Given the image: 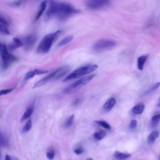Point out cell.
Masks as SVG:
<instances>
[{
  "label": "cell",
  "instance_id": "35",
  "mask_svg": "<svg viewBox=\"0 0 160 160\" xmlns=\"http://www.w3.org/2000/svg\"><path fill=\"white\" fill-rule=\"evenodd\" d=\"M74 153H75L76 154L79 155V154H81L83 153L84 149H83V148H76V149L74 150Z\"/></svg>",
  "mask_w": 160,
  "mask_h": 160
},
{
  "label": "cell",
  "instance_id": "15",
  "mask_svg": "<svg viewBox=\"0 0 160 160\" xmlns=\"http://www.w3.org/2000/svg\"><path fill=\"white\" fill-rule=\"evenodd\" d=\"M147 59H148V55H142L138 58V61H137L138 68L140 71H142L143 69L144 64H145Z\"/></svg>",
  "mask_w": 160,
  "mask_h": 160
},
{
  "label": "cell",
  "instance_id": "5",
  "mask_svg": "<svg viewBox=\"0 0 160 160\" xmlns=\"http://www.w3.org/2000/svg\"><path fill=\"white\" fill-rule=\"evenodd\" d=\"M94 76H95V74H90V75H87L86 76L82 77V78L79 79V80H77L76 81L73 82L72 84L67 87L64 89V92L65 93H71L80 89L86 84L89 83L94 78Z\"/></svg>",
  "mask_w": 160,
  "mask_h": 160
},
{
  "label": "cell",
  "instance_id": "13",
  "mask_svg": "<svg viewBox=\"0 0 160 160\" xmlns=\"http://www.w3.org/2000/svg\"><path fill=\"white\" fill-rule=\"evenodd\" d=\"M52 79V72H51L49 74L46 76L45 77L41 78V79H39L38 81H37L34 85V88H39L41 87L43 85H44L45 84H46L48 81H49L50 80Z\"/></svg>",
  "mask_w": 160,
  "mask_h": 160
},
{
  "label": "cell",
  "instance_id": "22",
  "mask_svg": "<svg viewBox=\"0 0 160 160\" xmlns=\"http://www.w3.org/2000/svg\"><path fill=\"white\" fill-rule=\"evenodd\" d=\"M72 39H73V36H66L64 38H63L62 40H61V41L59 42L58 45H59V46H64V45L67 44L68 43H69V42H71Z\"/></svg>",
  "mask_w": 160,
  "mask_h": 160
},
{
  "label": "cell",
  "instance_id": "10",
  "mask_svg": "<svg viewBox=\"0 0 160 160\" xmlns=\"http://www.w3.org/2000/svg\"><path fill=\"white\" fill-rule=\"evenodd\" d=\"M35 37L32 35H29L28 36L26 37H25L23 39V41H22L23 45L24 46V48L26 49H31L32 47L34 46V42H35Z\"/></svg>",
  "mask_w": 160,
  "mask_h": 160
},
{
  "label": "cell",
  "instance_id": "26",
  "mask_svg": "<svg viewBox=\"0 0 160 160\" xmlns=\"http://www.w3.org/2000/svg\"><path fill=\"white\" fill-rule=\"evenodd\" d=\"M0 34H5V35H8L10 34V32L6 26L0 24Z\"/></svg>",
  "mask_w": 160,
  "mask_h": 160
},
{
  "label": "cell",
  "instance_id": "4",
  "mask_svg": "<svg viewBox=\"0 0 160 160\" xmlns=\"http://www.w3.org/2000/svg\"><path fill=\"white\" fill-rule=\"evenodd\" d=\"M0 57L1 66L3 69L8 68L16 59L15 56L9 52L6 44L1 42H0Z\"/></svg>",
  "mask_w": 160,
  "mask_h": 160
},
{
  "label": "cell",
  "instance_id": "9",
  "mask_svg": "<svg viewBox=\"0 0 160 160\" xmlns=\"http://www.w3.org/2000/svg\"><path fill=\"white\" fill-rule=\"evenodd\" d=\"M56 1H50L49 7L45 13L44 18L46 19H49L56 16Z\"/></svg>",
  "mask_w": 160,
  "mask_h": 160
},
{
  "label": "cell",
  "instance_id": "23",
  "mask_svg": "<svg viewBox=\"0 0 160 160\" xmlns=\"http://www.w3.org/2000/svg\"><path fill=\"white\" fill-rule=\"evenodd\" d=\"M31 127H32V121L31 119H28L27 121L26 122L24 126L22 128V131L23 132H26L31 129Z\"/></svg>",
  "mask_w": 160,
  "mask_h": 160
},
{
  "label": "cell",
  "instance_id": "17",
  "mask_svg": "<svg viewBox=\"0 0 160 160\" xmlns=\"http://www.w3.org/2000/svg\"><path fill=\"white\" fill-rule=\"evenodd\" d=\"M144 105L143 103H138L132 108V112L134 114H141L144 110Z\"/></svg>",
  "mask_w": 160,
  "mask_h": 160
},
{
  "label": "cell",
  "instance_id": "32",
  "mask_svg": "<svg viewBox=\"0 0 160 160\" xmlns=\"http://www.w3.org/2000/svg\"><path fill=\"white\" fill-rule=\"evenodd\" d=\"M136 127H137V121L136 119H132L129 124V128L131 130H134L136 128Z\"/></svg>",
  "mask_w": 160,
  "mask_h": 160
},
{
  "label": "cell",
  "instance_id": "2",
  "mask_svg": "<svg viewBox=\"0 0 160 160\" xmlns=\"http://www.w3.org/2000/svg\"><path fill=\"white\" fill-rule=\"evenodd\" d=\"M61 31L59 30L56 31L52 33L46 35L39 42L36 52L38 54H45L47 53L51 49L52 44L56 41V39L60 35Z\"/></svg>",
  "mask_w": 160,
  "mask_h": 160
},
{
  "label": "cell",
  "instance_id": "28",
  "mask_svg": "<svg viewBox=\"0 0 160 160\" xmlns=\"http://www.w3.org/2000/svg\"><path fill=\"white\" fill-rule=\"evenodd\" d=\"M74 114H72L71 116H70L69 117V118L66 121V122L64 123V127H66V128L70 127L72 125V122H73V120H74Z\"/></svg>",
  "mask_w": 160,
  "mask_h": 160
},
{
  "label": "cell",
  "instance_id": "34",
  "mask_svg": "<svg viewBox=\"0 0 160 160\" xmlns=\"http://www.w3.org/2000/svg\"><path fill=\"white\" fill-rule=\"evenodd\" d=\"M0 24L5 25V26H8V25H9V22L4 17L0 15Z\"/></svg>",
  "mask_w": 160,
  "mask_h": 160
},
{
  "label": "cell",
  "instance_id": "36",
  "mask_svg": "<svg viewBox=\"0 0 160 160\" xmlns=\"http://www.w3.org/2000/svg\"><path fill=\"white\" fill-rule=\"evenodd\" d=\"M5 160H19V159H18L16 157H14V156H12L7 154L5 156Z\"/></svg>",
  "mask_w": 160,
  "mask_h": 160
},
{
  "label": "cell",
  "instance_id": "27",
  "mask_svg": "<svg viewBox=\"0 0 160 160\" xmlns=\"http://www.w3.org/2000/svg\"><path fill=\"white\" fill-rule=\"evenodd\" d=\"M36 75H35V73H34V70L33 71H28L24 76V78L23 79V81H28L31 78H32L33 77H34Z\"/></svg>",
  "mask_w": 160,
  "mask_h": 160
},
{
  "label": "cell",
  "instance_id": "20",
  "mask_svg": "<svg viewBox=\"0 0 160 160\" xmlns=\"http://www.w3.org/2000/svg\"><path fill=\"white\" fill-rule=\"evenodd\" d=\"M159 122H160V114H158L154 115L151 118V125L152 127H155L159 124Z\"/></svg>",
  "mask_w": 160,
  "mask_h": 160
},
{
  "label": "cell",
  "instance_id": "8",
  "mask_svg": "<svg viewBox=\"0 0 160 160\" xmlns=\"http://www.w3.org/2000/svg\"><path fill=\"white\" fill-rule=\"evenodd\" d=\"M109 2L104 0H91L86 2V6L91 9H97L106 6Z\"/></svg>",
  "mask_w": 160,
  "mask_h": 160
},
{
  "label": "cell",
  "instance_id": "7",
  "mask_svg": "<svg viewBox=\"0 0 160 160\" xmlns=\"http://www.w3.org/2000/svg\"><path fill=\"white\" fill-rule=\"evenodd\" d=\"M71 70V68L69 66L65 65L59 67L55 71L52 72V79H58L66 74H68Z\"/></svg>",
  "mask_w": 160,
  "mask_h": 160
},
{
  "label": "cell",
  "instance_id": "21",
  "mask_svg": "<svg viewBox=\"0 0 160 160\" xmlns=\"http://www.w3.org/2000/svg\"><path fill=\"white\" fill-rule=\"evenodd\" d=\"M106 135V132L104 131H99L98 132H96L94 134V137L96 140L100 141Z\"/></svg>",
  "mask_w": 160,
  "mask_h": 160
},
{
  "label": "cell",
  "instance_id": "30",
  "mask_svg": "<svg viewBox=\"0 0 160 160\" xmlns=\"http://www.w3.org/2000/svg\"><path fill=\"white\" fill-rule=\"evenodd\" d=\"M14 89V88H8V89H1L0 90V96H2V95H5L7 94L9 92H11V91H12Z\"/></svg>",
  "mask_w": 160,
  "mask_h": 160
},
{
  "label": "cell",
  "instance_id": "12",
  "mask_svg": "<svg viewBox=\"0 0 160 160\" xmlns=\"http://www.w3.org/2000/svg\"><path fill=\"white\" fill-rule=\"evenodd\" d=\"M34 111V102H32L31 104H30L26 108V109L25 110L24 112L23 113L21 121H24L25 120L28 119L32 115V114L33 113Z\"/></svg>",
  "mask_w": 160,
  "mask_h": 160
},
{
  "label": "cell",
  "instance_id": "31",
  "mask_svg": "<svg viewBox=\"0 0 160 160\" xmlns=\"http://www.w3.org/2000/svg\"><path fill=\"white\" fill-rule=\"evenodd\" d=\"M35 75H39V74H46L48 72V71L47 70H44V69H34Z\"/></svg>",
  "mask_w": 160,
  "mask_h": 160
},
{
  "label": "cell",
  "instance_id": "39",
  "mask_svg": "<svg viewBox=\"0 0 160 160\" xmlns=\"http://www.w3.org/2000/svg\"><path fill=\"white\" fill-rule=\"evenodd\" d=\"M159 159H160V155H159Z\"/></svg>",
  "mask_w": 160,
  "mask_h": 160
},
{
  "label": "cell",
  "instance_id": "1",
  "mask_svg": "<svg viewBox=\"0 0 160 160\" xmlns=\"http://www.w3.org/2000/svg\"><path fill=\"white\" fill-rule=\"evenodd\" d=\"M80 9L75 8L71 4L65 2H57L56 16L60 20H64L70 16L80 12Z\"/></svg>",
  "mask_w": 160,
  "mask_h": 160
},
{
  "label": "cell",
  "instance_id": "11",
  "mask_svg": "<svg viewBox=\"0 0 160 160\" xmlns=\"http://www.w3.org/2000/svg\"><path fill=\"white\" fill-rule=\"evenodd\" d=\"M23 46V43L21 39L18 38H14L12 41L7 46L8 50L9 51H14V49L20 48Z\"/></svg>",
  "mask_w": 160,
  "mask_h": 160
},
{
  "label": "cell",
  "instance_id": "18",
  "mask_svg": "<svg viewBox=\"0 0 160 160\" xmlns=\"http://www.w3.org/2000/svg\"><path fill=\"white\" fill-rule=\"evenodd\" d=\"M131 154L129 153H124V152H121L119 151H116L114 154V156L119 160H124L126 159H128L131 157Z\"/></svg>",
  "mask_w": 160,
  "mask_h": 160
},
{
  "label": "cell",
  "instance_id": "37",
  "mask_svg": "<svg viewBox=\"0 0 160 160\" xmlns=\"http://www.w3.org/2000/svg\"><path fill=\"white\" fill-rule=\"evenodd\" d=\"M86 160H93L92 158H88Z\"/></svg>",
  "mask_w": 160,
  "mask_h": 160
},
{
  "label": "cell",
  "instance_id": "25",
  "mask_svg": "<svg viewBox=\"0 0 160 160\" xmlns=\"http://www.w3.org/2000/svg\"><path fill=\"white\" fill-rule=\"evenodd\" d=\"M159 86H160V82H158L155 83L154 85H152V86L151 88H149V89L145 92V94H149L151 93L152 92L155 91Z\"/></svg>",
  "mask_w": 160,
  "mask_h": 160
},
{
  "label": "cell",
  "instance_id": "19",
  "mask_svg": "<svg viewBox=\"0 0 160 160\" xmlns=\"http://www.w3.org/2000/svg\"><path fill=\"white\" fill-rule=\"evenodd\" d=\"M159 136V132L157 131H152L149 136H148V142L149 144H152L155 142V141L156 140V139L158 138Z\"/></svg>",
  "mask_w": 160,
  "mask_h": 160
},
{
  "label": "cell",
  "instance_id": "33",
  "mask_svg": "<svg viewBox=\"0 0 160 160\" xmlns=\"http://www.w3.org/2000/svg\"><path fill=\"white\" fill-rule=\"evenodd\" d=\"M7 144V141L4 137L0 133V146H5Z\"/></svg>",
  "mask_w": 160,
  "mask_h": 160
},
{
  "label": "cell",
  "instance_id": "24",
  "mask_svg": "<svg viewBox=\"0 0 160 160\" xmlns=\"http://www.w3.org/2000/svg\"><path fill=\"white\" fill-rule=\"evenodd\" d=\"M96 122L97 124H98L99 125H100L101 126L103 127L104 128L106 129H111V126L109 125V124H108L107 122L104 121H102V120H101V121H96Z\"/></svg>",
  "mask_w": 160,
  "mask_h": 160
},
{
  "label": "cell",
  "instance_id": "6",
  "mask_svg": "<svg viewBox=\"0 0 160 160\" xmlns=\"http://www.w3.org/2000/svg\"><path fill=\"white\" fill-rule=\"evenodd\" d=\"M116 46V42L112 39H103L98 41L92 46V49L94 51L99 52L111 49Z\"/></svg>",
  "mask_w": 160,
  "mask_h": 160
},
{
  "label": "cell",
  "instance_id": "14",
  "mask_svg": "<svg viewBox=\"0 0 160 160\" xmlns=\"http://www.w3.org/2000/svg\"><path fill=\"white\" fill-rule=\"evenodd\" d=\"M116 100L114 98H110L108 99L103 105V109L105 111H109L116 104Z\"/></svg>",
  "mask_w": 160,
  "mask_h": 160
},
{
  "label": "cell",
  "instance_id": "38",
  "mask_svg": "<svg viewBox=\"0 0 160 160\" xmlns=\"http://www.w3.org/2000/svg\"><path fill=\"white\" fill-rule=\"evenodd\" d=\"M159 106H160V99H159Z\"/></svg>",
  "mask_w": 160,
  "mask_h": 160
},
{
  "label": "cell",
  "instance_id": "16",
  "mask_svg": "<svg viewBox=\"0 0 160 160\" xmlns=\"http://www.w3.org/2000/svg\"><path fill=\"white\" fill-rule=\"evenodd\" d=\"M47 3H48V1H42L41 3V5H40V8L38 10V12L36 16V18H35V19L37 21L38 20L40 17L43 14V13L44 12L46 9V7H47Z\"/></svg>",
  "mask_w": 160,
  "mask_h": 160
},
{
  "label": "cell",
  "instance_id": "29",
  "mask_svg": "<svg viewBox=\"0 0 160 160\" xmlns=\"http://www.w3.org/2000/svg\"><path fill=\"white\" fill-rule=\"evenodd\" d=\"M46 156L48 159L49 160H52L55 156V151L53 149H49L47 152H46Z\"/></svg>",
  "mask_w": 160,
  "mask_h": 160
},
{
  "label": "cell",
  "instance_id": "3",
  "mask_svg": "<svg viewBox=\"0 0 160 160\" xmlns=\"http://www.w3.org/2000/svg\"><path fill=\"white\" fill-rule=\"evenodd\" d=\"M97 68H98V65L96 64H88L83 66H81L76 69L70 74H69L64 78V81H68L71 79L82 77L86 74H89L91 72L94 71Z\"/></svg>",
  "mask_w": 160,
  "mask_h": 160
}]
</instances>
